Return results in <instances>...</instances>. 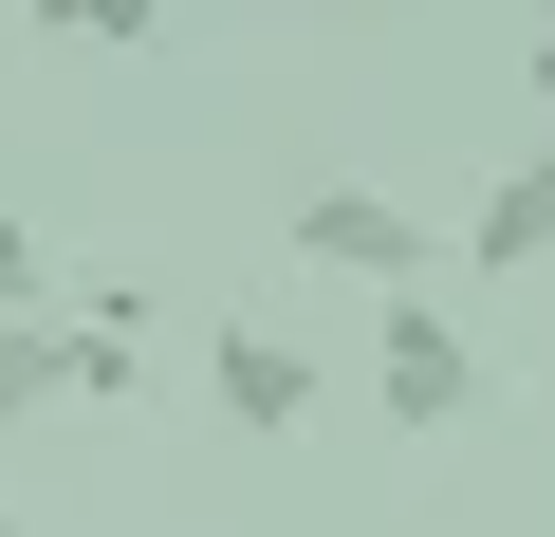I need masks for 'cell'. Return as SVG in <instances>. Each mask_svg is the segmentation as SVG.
I'll return each instance as SVG.
<instances>
[{
	"mask_svg": "<svg viewBox=\"0 0 555 537\" xmlns=\"http://www.w3.org/2000/svg\"><path fill=\"white\" fill-rule=\"evenodd\" d=\"M371 408L389 426H463L481 408V334L444 297H371Z\"/></svg>",
	"mask_w": 555,
	"mask_h": 537,
	"instance_id": "7a4b0ae2",
	"label": "cell"
},
{
	"mask_svg": "<svg viewBox=\"0 0 555 537\" xmlns=\"http://www.w3.org/2000/svg\"><path fill=\"white\" fill-rule=\"evenodd\" d=\"M38 408H75V316H0V445Z\"/></svg>",
	"mask_w": 555,
	"mask_h": 537,
	"instance_id": "5b68a950",
	"label": "cell"
},
{
	"mask_svg": "<svg viewBox=\"0 0 555 537\" xmlns=\"http://www.w3.org/2000/svg\"><path fill=\"white\" fill-rule=\"evenodd\" d=\"M537 93H555V38H537Z\"/></svg>",
	"mask_w": 555,
	"mask_h": 537,
	"instance_id": "ba28073f",
	"label": "cell"
},
{
	"mask_svg": "<svg viewBox=\"0 0 555 537\" xmlns=\"http://www.w3.org/2000/svg\"><path fill=\"white\" fill-rule=\"evenodd\" d=\"M0 316H56V259H38V222L0 204Z\"/></svg>",
	"mask_w": 555,
	"mask_h": 537,
	"instance_id": "8992f818",
	"label": "cell"
},
{
	"mask_svg": "<svg viewBox=\"0 0 555 537\" xmlns=\"http://www.w3.org/2000/svg\"><path fill=\"white\" fill-rule=\"evenodd\" d=\"M278 241H297L315 279H352V297H426V204H389V186H297Z\"/></svg>",
	"mask_w": 555,
	"mask_h": 537,
	"instance_id": "6da1fadb",
	"label": "cell"
},
{
	"mask_svg": "<svg viewBox=\"0 0 555 537\" xmlns=\"http://www.w3.org/2000/svg\"><path fill=\"white\" fill-rule=\"evenodd\" d=\"M537 259H555V130L463 204V279H537Z\"/></svg>",
	"mask_w": 555,
	"mask_h": 537,
	"instance_id": "277c9868",
	"label": "cell"
},
{
	"mask_svg": "<svg viewBox=\"0 0 555 537\" xmlns=\"http://www.w3.org/2000/svg\"><path fill=\"white\" fill-rule=\"evenodd\" d=\"M204 389H222V426H259V445L315 426V353L278 334V316H204Z\"/></svg>",
	"mask_w": 555,
	"mask_h": 537,
	"instance_id": "3957f363",
	"label": "cell"
},
{
	"mask_svg": "<svg viewBox=\"0 0 555 537\" xmlns=\"http://www.w3.org/2000/svg\"><path fill=\"white\" fill-rule=\"evenodd\" d=\"M0 537H20V463H0Z\"/></svg>",
	"mask_w": 555,
	"mask_h": 537,
	"instance_id": "52a82bcc",
	"label": "cell"
}]
</instances>
